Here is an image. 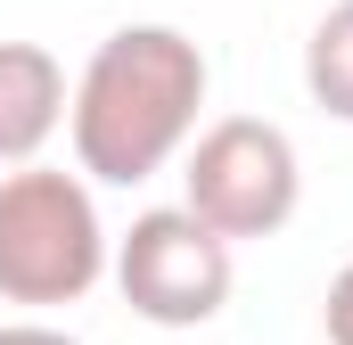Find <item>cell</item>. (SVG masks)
<instances>
[{
  "mask_svg": "<svg viewBox=\"0 0 353 345\" xmlns=\"http://www.w3.org/2000/svg\"><path fill=\"white\" fill-rule=\"evenodd\" d=\"M205 83H214L205 75V50L181 25H115L83 58L74 99H66V132H74L83 181L140 189L173 157H189Z\"/></svg>",
  "mask_w": 353,
  "mask_h": 345,
  "instance_id": "6da1fadb",
  "label": "cell"
},
{
  "mask_svg": "<svg viewBox=\"0 0 353 345\" xmlns=\"http://www.w3.org/2000/svg\"><path fill=\"white\" fill-rule=\"evenodd\" d=\"M107 222L83 172L66 165H25L0 172V304L50 313V304H83L107 279Z\"/></svg>",
  "mask_w": 353,
  "mask_h": 345,
  "instance_id": "7a4b0ae2",
  "label": "cell"
},
{
  "mask_svg": "<svg viewBox=\"0 0 353 345\" xmlns=\"http://www.w3.org/2000/svg\"><path fill=\"white\" fill-rule=\"evenodd\" d=\"M296 197H304V165H296V140L263 124V115H222L189 140L181 157V206L222 239H271L296 222Z\"/></svg>",
  "mask_w": 353,
  "mask_h": 345,
  "instance_id": "3957f363",
  "label": "cell"
},
{
  "mask_svg": "<svg viewBox=\"0 0 353 345\" xmlns=\"http://www.w3.org/2000/svg\"><path fill=\"white\" fill-rule=\"evenodd\" d=\"M107 271H115L123 304H132L140 321H157V329H205V321L230 304V279H239L230 247H222L189 206H148V214H132V230L115 239Z\"/></svg>",
  "mask_w": 353,
  "mask_h": 345,
  "instance_id": "277c9868",
  "label": "cell"
},
{
  "mask_svg": "<svg viewBox=\"0 0 353 345\" xmlns=\"http://www.w3.org/2000/svg\"><path fill=\"white\" fill-rule=\"evenodd\" d=\"M66 99H74V83L41 41H0V165L8 172L41 165V148L66 124Z\"/></svg>",
  "mask_w": 353,
  "mask_h": 345,
  "instance_id": "5b68a950",
  "label": "cell"
},
{
  "mask_svg": "<svg viewBox=\"0 0 353 345\" xmlns=\"http://www.w3.org/2000/svg\"><path fill=\"white\" fill-rule=\"evenodd\" d=\"M304 90H312L321 115L353 124V0H337L312 25V41H304Z\"/></svg>",
  "mask_w": 353,
  "mask_h": 345,
  "instance_id": "8992f818",
  "label": "cell"
},
{
  "mask_svg": "<svg viewBox=\"0 0 353 345\" xmlns=\"http://www.w3.org/2000/svg\"><path fill=\"white\" fill-rule=\"evenodd\" d=\"M321 329H329V345H353V263L329 279V296H321Z\"/></svg>",
  "mask_w": 353,
  "mask_h": 345,
  "instance_id": "52a82bcc",
  "label": "cell"
},
{
  "mask_svg": "<svg viewBox=\"0 0 353 345\" xmlns=\"http://www.w3.org/2000/svg\"><path fill=\"white\" fill-rule=\"evenodd\" d=\"M0 345H74V337L50 321H0Z\"/></svg>",
  "mask_w": 353,
  "mask_h": 345,
  "instance_id": "ba28073f",
  "label": "cell"
}]
</instances>
